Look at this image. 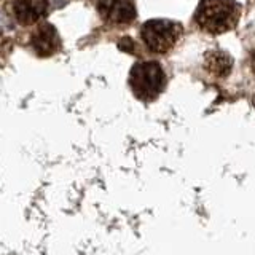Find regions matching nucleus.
Masks as SVG:
<instances>
[{
    "mask_svg": "<svg viewBox=\"0 0 255 255\" xmlns=\"http://www.w3.org/2000/svg\"><path fill=\"white\" fill-rule=\"evenodd\" d=\"M239 6L235 0H203L198 6L196 21L201 29L222 34L236 26Z\"/></svg>",
    "mask_w": 255,
    "mask_h": 255,
    "instance_id": "nucleus-1",
    "label": "nucleus"
},
{
    "mask_svg": "<svg viewBox=\"0 0 255 255\" xmlns=\"http://www.w3.org/2000/svg\"><path fill=\"white\" fill-rule=\"evenodd\" d=\"M129 85L140 101H153L164 90L166 75L158 62H139L131 69Z\"/></svg>",
    "mask_w": 255,
    "mask_h": 255,
    "instance_id": "nucleus-2",
    "label": "nucleus"
},
{
    "mask_svg": "<svg viewBox=\"0 0 255 255\" xmlns=\"http://www.w3.org/2000/svg\"><path fill=\"white\" fill-rule=\"evenodd\" d=\"M182 34L179 22L169 19H150L142 27V40L153 53H166L175 45Z\"/></svg>",
    "mask_w": 255,
    "mask_h": 255,
    "instance_id": "nucleus-3",
    "label": "nucleus"
},
{
    "mask_svg": "<svg viewBox=\"0 0 255 255\" xmlns=\"http://www.w3.org/2000/svg\"><path fill=\"white\" fill-rule=\"evenodd\" d=\"M98 10L112 24H128L135 18L134 0H99Z\"/></svg>",
    "mask_w": 255,
    "mask_h": 255,
    "instance_id": "nucleus-4",
    "label": "nucleus"
},
{
    "mask_svg": "<svg viewBox=\"0 0 255 255\" xmlns=\"http://www.w3.org/2000/svg\"><path fill=\"white\" fill-rule=\"evenodd\" d=\"M32 46L40 56H50L59 46L58 32L51 24H42L32 35Z\"/></svg>",
    "mask_w": 255,
    "mask_h": 255,
    "instance_id": "nucleus-5",
    "label": "nucleus"
},
{
    "mask_svg": "<svg viewBox=\"0 0 255 255\" xmlns=\"http://www.w3.org/2000/svg\"><path fill=\"white\" fill-rule=\"evenodd\" d=\"M46 13V0H16L14 16L21 24H34Z\"/></svg>",
    "mask_w": 255,
    "mask_h": 255,
    "instance_id": "nucleus-6",
    "label": "nucleus"
},
{
    "mask_svg": "<svg viewBox=\"0 0 255 255\" xmlns=\"http://www.w3.org/2000/svg\"><path fill=\"white\" fill-rule=\"evenodd\" d=\"M231 67H233V59H231L225 51L214 50L206 54V69L209 70L214 77H217V78L227 77L231 72Z\"/></svg>",
    "mask_w": 255,
    "mask_h": 255,
    "instance_id": "nucleus-7",
    "label": "nucleus"
},
{
    "mask_svg": "<svg viewBox=\"0 0 255 255\" xmlns=\"http://www.w3.org/2000/svg\"><path fill=\"white\" fill-rule=\"evenodd\" d=\"M118 46H120V50H123L126 53H132V50H134V42H132L129 37H123L118 42Z\"/></svg>",
    "mask_w": 255,
    "mask_h": 255,
    "instance_id": "nucleus-8",
    "label": "nucleus"
}]
</instances>
